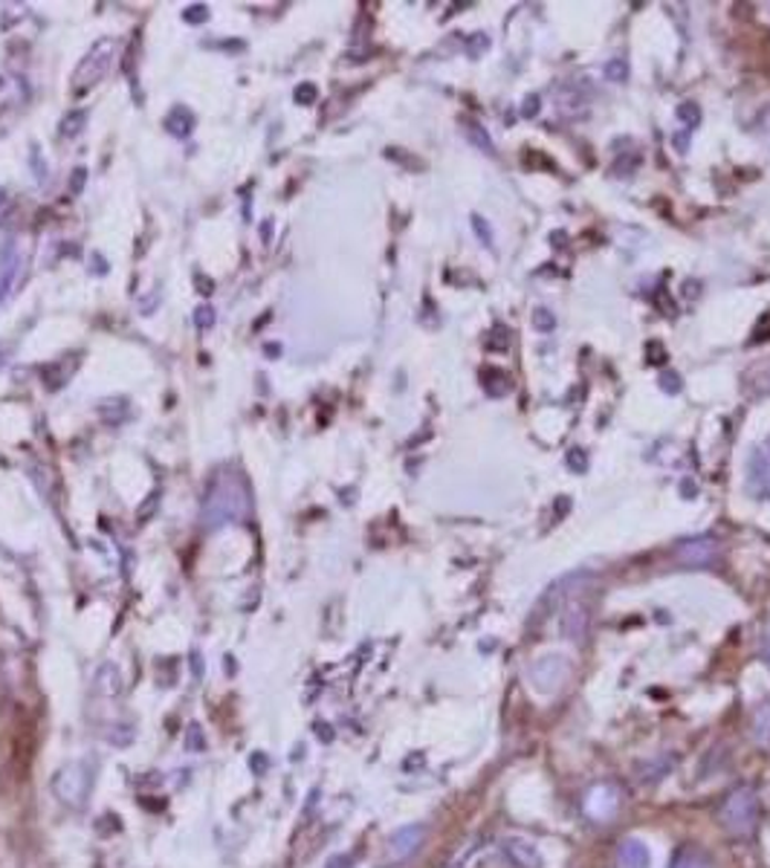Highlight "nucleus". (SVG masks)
Returning <instances> with one entry per match:
<instances>
[{"mask_svg":"<svg viewBox=\"0 0 770 868\" xmlns=\"http://www.w3.org/2000/svg\"><path fill=\"white\" fill-rule=\"evenodd\" d=\"M669 868H716V862H713V857H709L704 848L687 846L672 857Z\"/></svg>","mask_w":770,"mask_h":868,"instance_id":"8","label":"nucleus"},{"mask_svg":"<svg viewBox=\"0 0 770 868\" xmlns=\"http://www.w3.org/2000/svg\"><path fill=\"white\" fill-rule=\"evenodd\" d=\"M759 816H762L759 793L750 785L732 787L725 796V802H721V811H718L721 828L732 834V837H750L756 825H759Z\"/></svg>","mask_w":770,"mask_h":868,"instance_id":"1","label":"nucleus"},{"mask_svg":"<svg viewBox=\"0 0 770 868\" xmlns=\"http://www.w3.org/2000/svg\"><path fill=\"white\" fill-rule=\"evenodd\" d=\"M423 837H426V830L420 828V825H409V828L397 830L394 837H391V857H394V860L412 857V854L423 846Z\"/></svg>","mask_w":770,"mask_h":868,"instance_id":"6","label":"nucleus"},{"mask_svg":"<svg viewBox=\"0 0 770 868\" xmlns=\"http://www.w3.org/2000/svg\"><path fill=\"white\" fill-rule=\"evenodd\" d=\"M605 76H609L611 82H625V78H629V64H625L623 59H614V62H609V67H605Z\"/></svg>","mask_w":770,"mask_h":868,"instance_id":"12","label":"nucleus"},{"mask_svg":"<svg viewBox=\"0 0 770 868\" xmlns=\"http://www.w3.org/2000/svg\"><path fill=\"white\" fill-rule=\"evenodd\" d=\"M536 325H541V328H550V325H553V319L548 316V310H541V316H536Z\"/></svg>","mask_w":770,"mask_h":868,"instance_id":"16","label":"nucleus"},{"mask_svg":"<svg viewBox=\"0 0 770 868\" xmlns=\"http://www.w3.org/2000/svg\"><path fill=\"white\" fill-rule=\"evenodd\" d=\"M753 741L762 747H770V701L759 703L753 712Z\"/></svg>","mask_w":770,"mask_h":868,"instance_id":"10","label":"nucleus"},{"mask_svg":"<svg viewBox=\"0 0 770 868\" xmlns=\"http://www.w3.org/2000/svg\"><path fill=\"white\" fill-rule=\"evenodd\" d=\"M750 493L770 498V441L762 443L750 457Z\"/></svg>","mask_w":770,"mask_h":868,"instance_id":"4","label":"nucleus"},{"mask_svg":"<svg viewBox=\"0 0 770 868\" xmlns=\"http://www.w3.org/2000/svg\"><path fill=\"white\" fill-rule=\"evenodd\" d=\"M675 557H678L681 564H689V568H709V564L718 559V544L716 539H709V536L687 539L675 548Z\"/></svg>","mask_w":770,"mask_h":868,"instance_id":"3","label":"nucleus"},{"mask_svg":"<svg viewBox=\"0 0 770 868\" xmlns=\"http://www.w3.org/2000/svg\"><path fill=\"white\" fill-rule=\"evenodd\" d=\"M678 119L681 123H687V128H698L702 125V110H698V105H693V102H687V105L678 107Z\"/></svg>","mask_w":770,"mask_h":868,"instance_id":"11","label":"nucleus"},{"mask_svg":"<svg viewBox=\"0 0 770 868\" xmlns=\"http://www.w3.org/2000/svg\"><path fill=\"white\" fill-rule=\"evenodd\" d=\"M116 50H119V41H99V44L93 46L91 55H87V59L82 62V67L76 70V78H73L78 93L93 87V84L105 76L107 70H110V62H114Z\"/></svg>","mask_w":770,"mask_h":868,"instance_id":"2","label":"nucleus"},{"mask_svg":"<svg viewBox=\"0 0 770 868\" xmlns=\"http://www.w3.org/2000/svg\"><path fill=\"white\" fill-rule=\"evenodd\" d=\"M84 119H87V116H84L82 110H78V114H70L67 119H64V123H62V130H64V134H70V137H73V134H78V130H82Z\"/></svg>","mask_w":770,"mask_h":868,"instance_id":"13","label":"nucleus"},{"mask_svg":"<svg viewBox=\"0 0 770 868\" xmlns=\"http://www.w3.org/2000/svg\"><path fill=\"white\" fill-rule=\"evenodd\" d=\"M313 96H316V91H313V87H305V91L296 93V99H313Z\"/></svg>","mask_w":770,"mask_h":868,"instance_id":"17","label":"nucleus"},{"mask_svg":"<svg viewBox=\"0 0 770 868\" xmlns=\"http://www.w3.org/2000/svg\"><path fill=\"white\" fill-rule=\"evenodd\" d=\"M762 655H764V663L770 666V623H768V632H764V646H762Z\"/></svg>","mask_w":770,"mask_h":868,"instance_id":"15","label":"nucleus"},{"mask_svg":"<svg viewBox=\"0 0 770 868\" xmlns=\"http://www.w3.org/2000/svg\"><path fill=\"white\" fill-rule=\"evenodd\" d=\"M15 269H18V252H15V246H7V250H3V255H0V301L7 298L9 287H12Z\"/></svg>","mask_w":770,"mask_h":868,"instance_id":"9","label":"nucleus"},{"mask_svg":"<svg viewBox=\"0 0 770 868\" xmlns=\"http://www.w3.org/2000/svg\"><path fill=\"white\" fill-rule=\"evenodd\" d=\"M504 851L510 854V860L519 868H541L539 851H536L534 843H527V839L521 837L507 839V843H504Z\"/></svg>","mask_w":770,"mask_h":868,"instance_id":"7","label":"nucleus"},{"mask_svg":"<svg viewBox=\"0 0 770 868\" xmlns=\"http://www.w3.org/2000/svg\"><path fill=\"white\" fill-rule=\"evenodd\" d=\"M571 466H573V469H582V464H580V449H573V452H571Z\"/></svg>","mask_w":770,"mask_h":868,"instance_id":"18","label":"nucleus"},{"mask_svg":"<svg viewBox=\"0 0 770 868\" xmlns=\"http://www.w3.org/2000/svg\"><path fill=\"white\" fill-rule=\"evenodd\" d=\"M652 866V854L646 843L637 837H625L614 854V868H648Z\"/></svg>","mask_w":770,"mask_h":868,"instance_id":"5","label":"nucleus"},{"mask_svg":"<svg viewBox=\"0 0 770 868\" xmlns=\"http://www.w3.org/2000/svg\"><path fill=\"white\" fill-rule=\"evenodd\" d=\"M186 18H189L191 23L203 21V18H207V9H203V7H191L189 12H186Z\"/></svg>","mask_w":770,"mask_h":868,"instance_id":"14","label":"nucleus"}]
</instances>
